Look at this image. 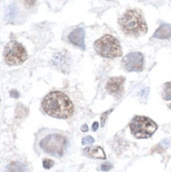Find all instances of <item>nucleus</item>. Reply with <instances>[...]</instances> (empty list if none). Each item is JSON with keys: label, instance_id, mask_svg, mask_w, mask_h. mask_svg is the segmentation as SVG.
Returning <instances> with one entry per match:
<instances>
[{"label": "nucleus", "instance_id": "nucleus-12", "mask_svg": "<svg viewBox=\"0 0 171 172\" xmlns=\"http://www.w3.org/2000/svg\"><path fill=\"white\" fill-rule=\"evenodd\" d=\"M85 151L87 152L88 155L94 157V158H101V159H105V158H106V154H105L104 150H102L101 147L87 148V149H86Z\"/></svg>", "mask_w": 171, "mask_h": 172}, {"label": "nucleus", "instance_id": "nucleus-8", "mask_svg": "<svg viewBox=\"0 0 171 172\" xmlns=\"http://www.w3.org/2000/svg\"><path fill=\"white\" fill-rule=\"evenodd\" d=\"M124 81H125V78L121 76L111 77L106 84L107 92H108L109 94H111V95L116 96V97L121 96L124 91V87H123Z\"/></svg>", "mask_w": 171, "mask_h": 172}, {"label": "nucleus", "instance_id": "nucleus-17", "mask_svg": "<svg viewBox=\"0 0 171 172\" xmlns=\"http://www.w3.org/2000/svg\"><path fill=\"white\" fill-rule=\"evenodd\" d=\"M42 165H43V168H46V169H50V168H52V167L54 166V162H53L52 159H48V158H46V159H43Z\"/></svg>", "mask_w": 171, "mask_h": 172}, {"label": "nucleus", "instance_id": "nucleus-11", "mask_svg": "<svg viewBox=\"0 0 171 172\" xmlns=\"http://www.w3.org/2000/svg\"><path fill=\"white\" fill-rule=\"evenodd\" d=\"M55 67L57 68H63L66 66H69L70 61H69V58L66 56V53H57V54L54 55V61H53Z\"/></svg>", "mask_w": 171, "mask_h": 172}, {"label": "nucleus", "instance_id": "nucleus-4", "mask_svg": "<svg viewBox=\"0 0 171 172\" xmlns=\"http://www.w3.org/2000/svg\"><path fill=\"white\" fill-rule=\"evenodd\" d=\"M130 129L136 139H148L156 131L157 125L146 116H135L130 123Z\"/></svg>", "mask_w": 171, "mask_h": 172}, {"label": "nucleus", "instance_id": "nucleus-7", "mask_svg": "<svg viewBox=\"0 0 171 172\" xmlns=\"http://www.w3.org/2000/svg\"><path fill=\"white\" fill-rule=\"evenodd\" d=\"M121 64L128 72H141L144 69V55L140 52L130 53L123 58Z\"/></svg>", "mask_w": 171, "mask_h": 172}, {"label": "nucleus", "instance_id": "nucleus-14", "mask_svg": "<svg viewBox=\"0 0 171 172\" xmlns=\"http://www.w3.org/2000/svg\"><path fill=\"white\" fill-rule=\"evenodd\" d=\"M16 14H17V9H16V6H14V4H11V6H9L8 11H6V18L8 19L9 21H12V20H13V19L16 17Z\"/></svg>", "mask_w": 171, "mask_h": 172}, {"label": "nucleus", "instance_id": "nucleus-20", "mask_svg": "<svg viewBox=\"0 0 171 172\" xmlns=\"http://www.w3.org/2000/svg\"><path fill=\"white\" fill-rule=\"evenodd\" d=\"M111 112V110H109L108 112H106V113H104L102 114V117H101V126H105V122H106V117L108 116L109 113Z\"/></svg>", "mask_w": 171, "mask_h": 172}, {"label": "nucleus", "instance_id": "nucleus-9", "mask_svg": "<svg viewBox=\"0 0 171 172\" xmlns=\"http://www.w3.org/2000/svg\"><path fill=\"white\" fill-rule=\"evenodd\" d=\"M85 30L82 28H77L75 30H73L72 32L69 34L68 36V39L71 43H73L74 45H76L79 49L85 50L86 45H85Z\"/></svg>", "mask_w": 171, "mask_h": 172}, {"label": "nucleus", "instance_id": "nucleus-13", "mask_svg": "<svg viewBox=\"0 0 171 172\" xmlns=\"http://www.w3.org/2000/svg\"><path fill=\"white\" fill-rule=\"evenodd\" d=\"M6 172H26L24 166L20 163H12L6 169Z\"/></svg>", "mask_w": 171, "mask_h": 172}, {"label": "nucleus", "instance_id": "nucleus-15", "mask_svg": "<svg viewBox=\"0 0 171 172\" xmlns=\"http://www.w3.org/2000/svg\"><path fill=\"white\" fill-rule=\"evenodd\" d=\"M163 98L165 100H170L171 99V82H167V84H164Z\"/></svg>", "mask_w": 171, "mask_h": 172}, {"label": "nucleus", "instance_id": "nucleus-24", "mask_svg": "<svg viewBox=\"0 0 171 172\" xmlns=\"http://www.w3.org/2000/svg\"><path fill=\"white\" fill-rule=\"evenodd\" d=\"M169 108H171V105H169Z\"/></svg>", "mask_w": 171, "mask_h": 172}, {"label": "nucleus", "instance_id": "nucleus-10", "mask_svg": "<svg viewBox=\"0 0 171 172\" xmlns=\"http://www.w3.org/2000/svg\"><path fill=\"white\" fill-rule=\"evenodd\" d=\"M155 38L157 39H168L171 37V25H167V23H163L160 25V28L155 31L154 33Z\"/></svg>", "mask_w": 171, "mask_h": 172}, {"label": "nucleus", "instance_id": "nucleus-21", "mask_svg": "<svg viewBox=\"0 0 171 172\" xmlns=\"http://www.w3.org/2000/svg\"><path fill=\"white\" fill-rule=\"evenodd\" d=\"M97 128H98V123H97V122H95V123H93V127H92V129H93L94 131H96V130H97Z\"/></svg>", "mask_w": 171, "mask_h": 172}, {"label": "nucleus", "instance_id": "nucleus-19", "mask_svg": "<svg viewBox=\"0 0 171 172\" xmlns=\"http://www.w3.org/2000/svg\"><path fill=\"white\" fill-rule=\"evenodd\" d=\"M101 169L102 171H109L110 169H112V165L109 164V163H105V164L101 165Z\"/></svg>", "mask_w": 171, "mask_h": 172}, {"label": "nucleus", "instance_id": "nucleus-2", "mask_svg": "<svg viewBox=\"0 0 171 172\" xmlns=\"http://www.w3.org/2000/svg\"><path fill=\"white\" fill-rule=\"evenodd\" d=\"M123 32L129 36H141L147 33V25L144 16L137 10H128L119 19Z\"/></svg>", "mask_w": 171, "mask_h": 172}, {"label": "nucleus", "instance_id": "nucleus-23", "mask_svg": "<svg viewBox=\"0 0 171 172\" xmlns=\"http://www.w3.org/2000/svg\"><path fill=\"white\" fill-rule=\"evenodd\" d=\"M82 130L84 132L88 131V126H87V125H84V126H82Z\"/></svg>", "mask_w": 171, "mask_h": 172}, {"label": "nucleus", "instance_id": "nucleus-18", "mask_svg": "<svg viewBox=\"0 0 171 172\" xmlns=\"http://www.w3.org/2000/svg\"><path fill=\"white\" fill-rule=\"evenodd\" d=\"M94 143V139L92 136H86L82 139V145H90V144H93Z\"/></svg>", "mask_w": 171, "mask_h": 172}, {"label": "nucleus", "instance_id": "nucleus-6", "mask_svg": "<svg viewBox=\"0 0 171 172\" xmlns=\"http://www.w3.org/2000/svg\"><path fill=\"white\" fill-rule=\"evenodd\" d=\"M40 148L54 156H62L66 148V139L59 134H50L40 140Z\"/></svg>", "mask_w": 171, "mask_h": 172}, {"label": "nucleus", "instance_id": "nucleus-5", "mask_svg": "<svg viewBox=\"0 0 171 172\" xmlns=\"http://www.w3.org/2000/svg\"><path fill=\"white\" fill-rule=\"evenodd\" d=\"M28 59V53L22 45L10 41L4 49V61L9 66H19Z\"/></svg>", "mask_w": 171, "mask_h": 172}, {"label": "nucleus", "instance_id": "nucleus-22", "mask_svg": "<svg viewBox=\"0 0 171 172\" xmlns=\"http://www.w3.org/2000/svg\"><path fill=\"white\" fill-rule=\"evenodd\" d=\"M11 96H15V97H18V93H17V92L16 91H12L11 92Z\"/></svg>", "mask_w": 171, "mask_h": 172}, {"label": "nucleus", "instance_id": "nucleus-3", "mask_svg": "<svg viewBox=\"0 0 171 172\" xmlns=\"http://www.w3.org/2000/svg\"><path fill=\"white\" fill-rule=\"evenodd\" d=\"M94 49L97 54L105 58H115L123 54L118 40L112 35H105L95 41Z\"/></svg>", "mask_w": 171, "mask_h": 172}, {"label": "nucleus", "instance_id": "nucleus-16", "mask_svg": "<svg viewBox=\"0 0 171 172\" xmlns=\"http://www.w3.org/2000/svg\"><path fill=\"white\" fill-rule=\"evenodd\" d=\"M21 2L24 4V6L28 9L33 8L34 6L36 4V0H21Z\"/></svg>", "mask_w": 171, "mask_h": 172}, {"label": "nucleus", "instance_id": "nucleus-1", "mask_svg": "<svg viewBox=\"0 0 171 172\" xmlns=\"http://www.w3.org/2000/svg\"><path fill=\"white\" fill-rule=\"evenodd\" d=\"M41 107L48 115L56 118H69L74 112L71 99L60 91L50 92L43 98Z\"/></svg>", "mask_w": 171, "mask_h": 172}]
</instances>
